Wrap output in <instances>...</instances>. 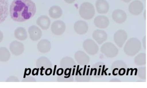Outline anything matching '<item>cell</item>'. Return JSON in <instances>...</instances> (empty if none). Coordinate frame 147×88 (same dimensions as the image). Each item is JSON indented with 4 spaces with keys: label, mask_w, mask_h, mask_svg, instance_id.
Listing matches in <instances>:
<instances>
[{
    "label": "cell",
    "mask_w": 147,
    "mask_h": 88,
    "mask_svg": "<svg viewBox=\"0 0 147 88\" xmlns=\"http://www.w3.org/2000/svg\"><path fill=\"white\" fill-rule=\"evenodd\" d=\"M75 62L72 58L69 57H65L61 60L60 66L63 69L65 70H75Z\"/></svg>",
    "instance_id": "2e32d148"
},
{
    "label": "cell",
    "mask_w": 147,
    "mask_h": 88,
    "mask_svg": "<svg viewBox=\"0 0 147 88\" xmlns=\"http://www.w3.org/2000/svg\"><path fill=\"white\" fill-rule=\"evenodd\" d=\"M134 62L138 66L144 65L146 64V55L145 53H141L137 55L134 59Z\"/></svg>",
    "instance_id": "83f0119b"
},
{
    "label": "cell",
    "mask_w": 147,
    "mask_h": 88,
    "mask_svg": "<svg viewBox=\"0 0 147 88\" xmlns=\"http://www.w3.org/2000/svg\"><path fill=\"white\" fill-rule=\"evenodd\" d=\"M112 17L114 22L119 24L123 23L127 19V15L125 12L120 9L113 11Z\"/></svg>",
    "instance_id": "9a60e30c"
},
{
    "label": "cell",
    "mask_w": 147,
    "mask_h": 88,
    "mask_svg": "<svg viewBox=\"0 0 147 88\" xmlns=\"http://www.w3.org/2000/svg\"><path fill=\"white\" fill-rule=\"evenodd\" d=\"M113 38L117 45L119 47H122L127 39V34L124 30H119L114 34Z\"/></svg>",
    "instance_id": "4fadbf2b"
},
{
    "label": "cell",
    "mask_w": 147,
    "mask_h": 88,
    "mask_svg": "<svg viewBox=\"0 0 147 88\" xmlns=\"http://www.w3.org/2000/svg\"><path fill=\"white\" fill-rule=\"evenodd\" d=\"M14 36L18 40L24 41L26 40L28 37L27 31L23 27H18L14 31Z\"/></svg>",
    "instance_id": "484cf974"
},
{
    "label": "cell",
    "mask_w": 147,
    "mask_h": 88,
    "mask_svg": "<svg viewBox=\"0 0 147 88\" xmlns=\"http://www.w3.org/2000/svg\"><path fill=\"white\" fill-rule=\"evenodd\" d=\"M63 14L62 10L58 6H53L49 10V15L53 19H58L61 17Z\"/></svg>",
    "instance_id": "d4e9b609"
},
{
    "label": "cell",
    "mask_w": 147,
    "mask_h": 88,
    "mask_svg": "<svg viewBox=\"0 0 147 88\" xmlns=\"http://www.w3.org/2000/svg\"><path fill=\"white\" fill-rule=\"evenodd\" d=\"M36 81V79L33 77L29 76L25 78L24 79L22 80L23 82H35Z\"/></svg>",
    "instance_id": "4dcf8cb0"
},
{
    "label": "cell",
    "mask_w": 147,
    "mask_h": 88,
    "mask_svg": "<svg viewBox=\"0 0 147 88\" xmlns=\"http://www.w3.org/2000/svg\"><path fill=\"white\" fill-rule=\"evenodd\" d=\"M145 13H146V11L144 12V15H145V16H144V18H145V19H146V16H145V15H146V14H145Z\"/></svg>",
    "instance_id": "74e56055"
},
{
    "label": "cell",
    "mask_w": 147,
    "mask_h": 88,
    "mask_svg": "<svg viewBox=\"0 0 147 88\" xmlns=\"http://www.w3.org/2000/svg\"><path fill=\"white\" fill-rule=\"evenodd\" d=\"M3 37H4V35H3V33H2V31H0V43L2 41L3 39Z\"/></svg>",
    "instance_id": "d590c367"
},
{
    "label": "cell",
    "mask_w": 147,
    "mask_h": 88,
    "mask_svg": "<svg viewBox=\"0 0 147 88\" xmlns=\"http://www.w3.org/2000/svg\"><path fill=\"white\" fill-rule=\"evenodd\" d=\"M97 12L100 14H105L109 11V5L106 0H97L95 4Z\"/></svg>",
    "instance_id": "44dd1931"
},
{
    "label": "cell",
    "mask_w": 147,
    "mask_h": 88,
    "mask_svg": "<svg viewBox=\"0 0 147 88\" xmlns=\"http://www.w3.org/2000/svg\"><path fill=\"white\" fill-rule=\"evenodd\" d=\"M66 3L69 4H72L76 1V0H64Z\"/></svg>",
    "instance_id": "e575fe53"
},
{
    "label": "cell",
    "mask_w": 147,
    "mask_h": 88,
    "mask_svg": "<svg viewBox=\"0 0 147 88\" xmlns=\"http://www.w3.org/2000/svg\"><path fill=\"white\" fill-rule=\"evenodd\" d=\"M143 9V4L139 1H132L129 5V12L131 14L135 16H137L141 14L142 12Z\"/></svg>",
    "instance_id": "30bf717a"
},
{
    "label": "cell",
    "mask_w": 147,
    "mask_h": 88,
    "mask_svg": "<svg viewBox=\"0 0 147 88\" xmlns=\"http://www.w3.org/2000/svg\"><path fill=\"white\" fill-rule=\"evenodd\" d=\"M141 42L137 38H131L128 40L125 45L124 51L129 56H133L137 54L141 50Z\"/></svg>",
    "instance_id": "7a4b0ae2"
},
{
    "label": "cell",
    "mask_w": 147,
    "mask_h": 88,
    "mask_svg": "<svg viewBox=\"0 0 147 88\" xmlns=\"http://www.w3.org/2000/svg\"><path fill=\"white\" fill-rule=\"evenodd\" d=\"M126 64L122 61H117L112 65L111 71L113 74L117 75V73L120 76H123L126 71Z\"/></svg>",
    "instance_id": "52a82bcc"
},
{
    "label": "cell",
    "mask_w": 147,
    "mask_h": 88,
    "mask_svg": "<svg viewBox=\"0 0 147 88\" xmlns=\"http://www.w3.org/2000/svg\"><path fill=\"white\" fill-rule=\"evenodd\" d=\"M146 36H145L143 39V45L145 49H146Z\"/></svg>",
    "instance_id": "836d02e7"
},
{
    "label": "cell",
    "mask_w": 147,
    "mask_h": 88,
    "mask_svg": "<svg viewBox=\"0 0 147 88\" xmlns=\"http://www.w3.org/2000/svg\"><path fill=\"white\" fill-rule=\"evenodd\" d=\"M74 57L77 63L80 65H86L90 61L89 56L83 51H77L75 54Z\"/></svg>",
    "instance_id": "5bb4252c"
},
{
    "label": "cell",
    "mask_w": 147,
    "mask_h": 88,
    "mask_svg": "<svg viewBox=\"0 0 147 88\" xmlns=\"http://www.w3.org/2000/svg\"><path fill=\"white\" fill-rule=\"evenodd\" d=\"M6 82H19V79L15 76H10L7 79Z\"/></svg>",
    "instance_id": "f546056e"
},
{
    "label": "cell",
    "mask_w": 147,
    "mask_h": 88,
    "mask_svg": "<svg viewBox=\"0 0 147 88\" xmlns=\"http://www.w3.org/2000/svg\"><path fill=\"white\" fill-rule=\"evenodd\" d=\"M74 29L75 32L79 35H84L88 31V25L85 21L80 20L75 23Z\"/></svg>",
    "instance_id": "e0dca14e"
},
{
    "label": "cell",
    "mask_w": 147,
    "mask_h": 88,
    "mask_svg": "<svg viewBox=\"0 0 147 88\" xmlns=\"http://www.w3.org/2000/svg\"><path fill=\"white\" fill-rule=\"evenodd\" d=\"M37 24L43 30L49 29L51 25V20L49 17L45 15L40 16L36 21Z\"/></svg>",
    "instance_id": "603a6c76"
},
{
    "label": "cell",
    "mask_w": 147,
    "mask_h": 88,
    "mask_svg": "<svg viewBox=\"0 0 147 88\" xmlns=\"http://www.w3.org/2000/svg\"><path fill=\"white\" fill-rule=\"evenodd\" d=\"M79 13L82 18L86 20L92 19L95 14L94 7L89 2L82 3L80 7Z\"/></svg>",
    "instance_id": "3957f363"
},
{
    "label": "cell",
    "mask_w": 147,
    "mask_h": 88,
    "mask_svg": "<svg viewBox=\"0 0 147 88\" xmlns=\"http://www.w3.org/2000/svg\"><path fill=\"white\" fill-rule=\"evenodd\" d=\"M105 65L103 62H97L91 68V73H94V76L95 77H102L105 71Z\"/></svg>",
    "instance_id": "7c38bea8"
},
{
    "label": "cell",
    "mask_w": 147,
    "mask_h": 88,
    "mask_svg": "<svg viewBox=\"0 0 147 88\" xmlns=\"http://www.w3.org/2000/svg\"><path fill=\"white\" fill-rule=\"evenodd\" d=\"M66 29V25L63 21L57 20L52 23L51 30L52 33L56 35H61L63 34Z\"/></svg>",
    "instance_id": "9c48e42d"
},
{
    "label": "cell",
    "mask_w": 147,
    "mask_h": 88,
    "mask_svg": "<svg viewBox=\"0 0 147 88\" xmlns=\"http://www.w3.org/2000/svg\"><path fill=\"white\" fill-rule=\"evenodd\" d=\"M37 67L38 68H51L52 66V63L49 60V59L47 57H40L39 59H38L36 63Z\"/></svg>",
    "instance_id": "cb8c5ba5"
},
{
    "label": "cell",
    "mask_w": 147,
    "mask_h": 88,
    "mask_svg": "<svg viewBox=\"0 0 147 88\" xmlns=\"http://www.w3.org/2000/svg\"><path fill=\"white\" fill-rule=\"evenodd\" d=\"M90 76L89 74V69L87 68L86 65L83 67L79 68L77 67V71L75 75L76 80L78 82H87L90 80Z\"/></svg>",
    "instance_id": "5b68a950"
},
{
    "label": "cell",
    "mask_w": 147,
    "mask_h": 88,
    "mask_svg": "<svg viewBox=\"0 0 147 88\" xmlns=\"http://www.w3.org/2000/svg\"><path fill=\"white\" fill-rule=\"evenodd\" d=\"M93 38L99 44L105 42L107 38V33L101 30H96L94 31L92 34Z\"/></svg>",
    "instance_id": "ffe728a7"
},
{
    "label": "cell",
    "mask_w": 147,
    "mask_h": 88,
    "mask_svg": "<svg viewBox=\"0 0 147 88\" xmlns=\"http://www.w3.org/2000/svg\"><path fill=\"white\" fill-rule=\"evenodd\" d=\"M28 32L30 35V38L33 41H37L42 36V31L36 25H32L28 29Z\"/></svg>",
    "instance_id": "ac0fdd59"
},
{
    "label": "cell",
    "mask_w": 147,
    "mask_h": 88,
    "mask_svg": "<svg viewBox=\"0 0 147 88\" xmlns=\"http://www.w3.org/2000/svg\"><path fill=\"white\" fill-rule=\"evenodd\" d=\"M95 26L100 29H105L108 27L110 21L107 17L105 16H99L94 19Z\"/></svg>",
    "instance_id": "d6986e66"
},
{
    "label": "cell",
    "mask_w": 147,
    "mask_h": 88,
    "mask_svg": "<svg viewBox=\"0 0 147 88\" xmlns=\"http://www.w3.org/2000/svg\"><path fill=\"white\" fill-rule=\"evenodd\" d=\"M63 72H64V70H63V68H59V69L57 70V73L58 76H60V75H61L62 74H63Z\"/></svg>",
    "instance_id": "d6a6232c"
},
{
    "label": "cell",
    "mask_w": 147,
    "mask_h": 88,
    "mask_svg": "<svg viewBox=\"0 0 147 88\" xmlns=\"http://www.w3.org/2000/svg\"><path fill=\"white\" fill-rule=\"evenodd\" d=\"M138 76L140 78L146 80V67H139L138 70Z\"/></svg>",
    "instance_id": "f1b7e54d"
},
{
    "label": "cell",
    "mask_w": 147,
    "mask_h": 88,
    "mask_svg": "<svg viewBox=\"0 0 147 88\" xmlns=\"http://www.w3.org/2000/svg\"><path fill=\"white\" fill-rule=\"evenodd\" d=\"M101 53L108 58L116 57L118 54V49L115 45L112 43H104L100 48Z\"/></svg>",
    "instance_id": "277c9868"
},
{
    "label": "cell",
    "mask_w": 147,
    "mask_h": 88,
    "mask_svg": "<svg viewBox=\"0 0 147 88\" xmlns=\"http://www.w3.org/2000/svg\"><path fill=\"white\" fill-rule=\"evenodd\" d=\"M145 1H146V0H145Z\"/></svg>",
    "instance_id": "f35d334b"
},
{
    "label": "cell",
    "mask_w": 147,
    "mask_h": 88,
    "mask_svg": "<svg viewBox=\"0 0 147 88\" xmlns=\"http://www.w3.org/2000/svg\"><path fill=\"white\" fill-rule=\"evenodd\" d=\"M36 12V4L32 0H13L9 10L12 19L20 23L33 17Z\"/></svg>",
    "instance_id": "6da1fadb"
},
{
    "label": "cell",
    "mask_w": 147,
    "mask_h": 88,
    "mask_svg": "<svg viewBox=\"0 0 147 88\" xmlns=\"http://www.w3.org/2000/svg\"><path fill=\"white\" fill-rule=\"evenodd\" d=\"M123 2H125V3H128V2H130L131 1V0H122Z\"/></svg>",
    "instance_id": "8d00e7d4"
},
{
    "label": "cell",
    "mask_w": 147,
    "mask_h": 88,
    "mask_svg": "<svg viewBox=\"0 0 147 88\" xmlns=\"http://www.w3.org/2000/svg\"><path fill=\"white\" fill-rule=\"evenodd\" d=\"M9 15L8 0H0V24L3 23Z\"/></svg>",
    "instance_id": "ba28073f"
},
{
    "label": "cell",
    "mask_w": 147,
    "mask_h": 88,
    "mask_svg": "<svg viewBox=\"0 0 147 88\" xmlns=\"http://www.w3.org/2000/svg\"><path fill=\"white\" fill-rule=\"evenodd\" d=\"M9 48L11 53L15 56L20 55L24 51V46L23 43L17 41L12 42Z\"/></svg>",
    "instance_id": "8fae6325"
},
{
    "label": "cell",
    "mask_w": 147,
    "mask_h": 88,
    "mask_svg": "<svg viewBox=\"0 0 147 88\" xmlns=\"http://www.w3.org/2000/svg\"><path fill=\"white\" fill-rule=\"evenodd\" d=\"M51 47L50 42L47 39H43L38 43V49L39 52L43 53H45L49 52Z\"/></svg>",
    "instance_id": "7402d4cb"
},
{
    "label": "cell",
    "mask_w": 147,
    "mask_h": 88,
    "mask_svg": "<svg viewBox=\"0 0 147 88\" xmlns=\"http://www.w3.org/2000/svg\"><path fill=\"white\" fill-rule=\"evenodd\" d=\"M52 69L51 68H48L45 71V74L47 75H50L52 73Z\"/></svg>",
    "instance_id": "1f68e13d"
},
{
    "label": "cell",
    "mask_w": 147,
    "mask_h": 88,
    "mask_svg": "<svg viewBox=\"0 0 147 88\" xmlns=\"http://www.w3.org/2000/svg\"><path fill=\"white\" fill-rule=\"evenodd\" d=\"M83 47L86 53L91 55L96 54L99 50L98 45L92 39L85 40L83 43Z\"/></svg>",
    "instance_id": "8992f818"
},
{
    "label": "cell",
    "mask_w": 147,
    "mask_h": 88,
    "mask_svg": "<svg viewBox=\"0 0 147 88\" xmlns=\"http://www.w3.org/2000/svg\"><path fill=\"white\" fill-rule=\"evenodd\" d=\"M11 53L7 48L5 47H0V61L6 62L11 58Z\"/></svg>",
    "instance_id": "4316f807"
}]
</instances>
